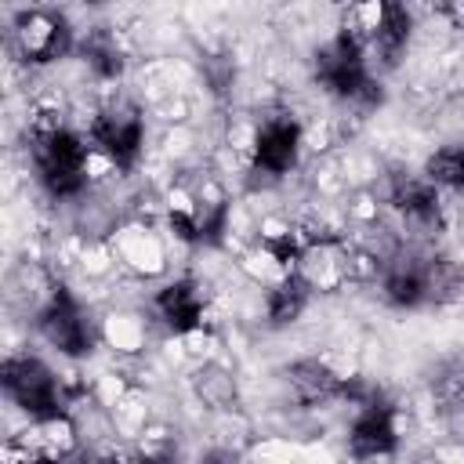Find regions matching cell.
I'll return each mask as SVG.
<instances>
[{"instance_id": "2", "label": "cell", "mask_w": 464, "mask_h": 464, "mask_svg": "<svg viewBox=\"0 0 464 464\" xmlns=\"http://www.w3.org/2000/svg\"><path fill=\"white\" fill-rule=\"evenodd\" d=\"M0 384L7 392V399L29 413L36 424H54L65 420V395L58 377L33 355H14L0 366Z\"/></svg>"}, {"instance_id": "15", "label": "cell", "mask_w": 464, "mask_h": 464, "mask_svg": "<svg viewBox=\"0 0 464 464\" xmlns=\"http://www.w3.org/2000/svg\"><path fill=\"white\" fill-rule=\"evenodd\" d=\"M464 276L457 268V261L442 257V254H428L424 257V304H446L460 294Z\"/></svg>"}, {"instance_id": "1", "label": "cell", "mask_w": 464, "mask_h": 464, "mask_svg": "<svg viewBox=\"0 0 464 464\" xmlns=\"http://www.w3.org/2000/svg\"><path fill=\"white\" fill-rule=\"evenodd\" d=\"M33 163L40 185L58 199L80 196L87 185V145L69 127H47L33 134Z\"/></svg>"}, {"instance_id": "17", "label": "cell", "mask_w": 464, "mask_h": 464, "mask_svg": "<svg viewBox=\"0 0 464 464\" xmlns=\"http://www.w3.org/2000/svg\"><path fill=\"white\" fill-rule=\"evenodd\" d=\"M83 54H87V65H91L98 76H120V69H123L120 47H116V40H112L105 29H94V33L83 40Z\"/></svg>"}, {"instance_id": "20", "label": "cell", "mask_w": 464, "mask_h": 464, "mask_svg": "<svg viewBox=\"0 0 464 464\" xmlns=\"http://www.w3.org/2000/svg\"><path fill=\"white\" fill-rule=\"evenodd\" d=\"M265 246H268V254H272V257H276L283 268H290V272H294V265H297V261H301V254H304L294 232H279V236H268V239H265Z\"/></svg>"}, {"instance_id": "6", "label": "cell", "mask_w": 464, "mask_h": 464, "mask_svg": "<svg viewBox=\"0 0 464 464\" xmlns=\"http://www.w3.org/2000/svg\"><path fill=\"white\" fill-rule=\"evenodd\" d=\"M91 138L94 145L120 167H130L141 152V138H145V123H141V112L127 102H116L109 109H102L91 123Z\"/></svg>"}, {"instance_id": "9", "label": "cell", "mask_w": 464, "mask_h": 464, "mask_svg": "<svg viewBox=\"0 0 464 464\" xmlns=\"http://www.w3.org/2000/svg\"><path fill=\"white\" fill-rule=\"evenodd\" d=\"M395 450V413L381 399L362 402L352 424V453L355 457H384Z\"/></svg>"}, {"instance_id": "11", "label": "cell", "mask_w": 464, "mask_h": 464, "mask_svg": "<svg viewBox=\"0 0 464 464\" xmlns=\"http://www.w3.org/2000/svg\"><path fill=\"white\" fill-rule=\"evenodd\" d=\"M156 312L174 334H192L203 323V297L192 279H174L156 294Z\"/></svg>"}, {"instance_id": "4", "label": "cell", "mask_w": 464, "mask_h": 464, "mask_svg": "<svg viewBox=\"0 0 464 464\" xmlns=\"http://www.w3.org/2000/svg\"><path fill=\"white\" fill-rule=\"evenodd\" d=\"M44 341L51 348H58L62 355H91L94 344H98V326L91 319V312L65 290V286H54L47 304L40 308V319H36Z\"/></svg>"}, {"instance_id": "7", "label": "cell", "mask_w": 464, "mask_h": 464, "mask_svg": "<svg viewBox=\"0 0 464 464\" xmlns=\"http://www.w3.org/2000/svg\"><path fill=\"white\" fill-rule=\"evenodd\" d=\"M410 29H413V18H410V7L402 0H373L370 4V22L359 33V40L362 44L370 40L381 51V58L388 65H395L399 54L410 44Z\"/></svg>"}, {"instance_id": "8", "label": "cell", "mask_w": 464, "mask_h": 464, "mask_svg": "<svg viewBox=\"0 0 464 464\" xmlns=\"http://www.w3.org/2000/svg\"><path fill=\"white\" fill-rule=\"evenodd\" d=\"M297 149H301V127L290 116H272L261 123L254 138V167L279 178L297 163Z\"/></svg>"}, {"instance_id": "13", "label": "cell", "mask_w": 464, "mask_h": 464, "mask_svg": "<svg viewBox=\"0 0 464 464\" xmlns=\"http://www.w3.org/2000/svg\"><path fill=\"white\" fill-rule=\"evenodd\" d=\"M286 381H290V392H294L304 406L330 402L334 395L344 392L341 377H337L326 362H319V359H301V362H294V366L286 370Z\"/></svg>"}, {"instance_id": "3", "label": "cell", "mask_w": 464, "mask_h": 464, "mask_svg": "<svg viewBox=\"0 0 464 464\" xmlns=\"http://www.w3.org/2000/svg\"><path fill=\"white\" fill-rule=\"evenodd\" d=\"M315 80L330 94L348 98V102L381 98V94H373V80H370V69H366V44L352 29H341L330 44H323L315 51Z\"/></svg>"}, {"instance_id": "16", "label": "cell", "mask_w": 464, "mask_h": 464, "mask_svg": "<svg viewBox=\"0 0 464 464\" xmlns=\"http://www.w3.org/2000/svg\"><path fill=\"white\" fill-rule=\"evenodd\" d=\"M424 174L442 188H464V145H446L428 156Z\"/></svg>"}, {"instance_id": "18", "label": "cell", "mask_w": 464, "mask_h": 464, "mask_svg": "<svg viewBox=\"0 0 464 464\" xmlns=\"http://www.w3.org/2000/svg\"><path fill=\"white\" fill-rule=\"evenodd\" d=\"M431 395L442 413H460L464 410V362H446L439 377L431 381Z\"/></svg>"}, {"instance_id": "12", "label": "cell", "mask_w": 464, "mask_h": 464, "mask_svg": "<svg viewBox=\"0 0 464 464\" xmlns=\"http://www.w3.org/2000/svg\"><path fill=\"white\" fill-rule=\"evenodd\" d=\"M384 297L399 308L424 304V257L417 254H395L384 265Z\"/></svg>"}, {"instance_id": "14", "label": "cell", "mask_w": 464, "mask_h": 464, "mask_svg": "<svg viewBox=\"0 0 464 464\" xmlns=\"http://www.w3.org/2000/svg\"><path fill=\"white\" fill-rule=\"evenodd\" d=\"M308 294H312V283H308L301 272H286V276L279 279V286L268 290V319H272V326L294 323V319L304 312Z\"/></svg>"}, {"instance_id": "21", "label": "cell", "mask_w": 464, "mask_h": 464, "mask_svg": "<svg viewBox=\"0 0 464 464\" xmlns=\"http://www.w3.org/2000/svg\"><path fill=\"white\" fill-rule=\"evenodd\" d=\"M91 4H94V0H91Z\"/></svg>"}, {"instance_id": "5", "label": "cell", "mask_w": 464, "mask_h": 464, "mask_svg": "<svg viewBox=\"0 0 464 464\" xmlns=\"http://www.w3.org/2000/svg\"><path fill=\"white\" fill-rule=\"evenodd\" d=\"M14 47L25 62L44 65L72 51V29L65 14L47 11V7H29L14 18Z\"/></svg>"}, {"instance_id": "10", "label": "cell", "mask_w": 464, "mask_h": 464, "mask_svg": "<svg viewBox=\"0 0 464 464\" xmlns=\"http://www.w3.org/2000/svg\"><path fill=\"white\" fill-rule=\"evenodd\" d=\"M439 185L428 174H395L392 181V203L395 210L413 225H435L439 221Z\"/></svg>"}, {"instance_id": "19", "label": "cell", "mask_w": 464, "mask_h": 464, "mask_svg": "<svg viewBox=\"0 0 464 464\" xmlns=\"http://www.w3.org/2000/svg\"><path fill=\"white\" fill-rule=\"evenodd\" d=\"M196 392H199V399H203L207 406H214V410H225V406L236 402V381H232L221 366H203V370L196 373Z\"/></svg>"}]
</instances>
